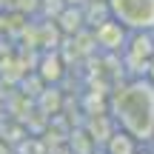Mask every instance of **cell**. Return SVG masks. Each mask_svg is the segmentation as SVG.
I'll return each mask as SVG.
<instances>
[{
    "label": "cell",
    "mask_w": 154,
    "mask_h": 154,
    "mask_svg": "<svg viewBox=\"0 0 154 154\" xmlns=\"http://www.w3.org/2000/svg\"><path fill=\"white\" fill-rule=\"evenodd\" d=\"M120 54H123V66L131 69L134 77H146L154 60V34H128Z\"/></svg>",
    "instance_id": "cell-3"
},
{
    "label": "cell",
    "mask_w": 154,
    "mask_h": 154,
    "mask_svg": "<svg viewBox=\"0 0 154 154\" xmlns=\"http://www.w3.org/2000/svg\"><path fill=\"white\" fill-rule=\"evenodd\" d=\"M137 154H154V151L149 149V146H140V151H137Z\"/></svg>",
    "instance_id": "cell-7"
},
{
    "label": "cell",
    "mask_w": 154,
    "mask_h": 154,
    "mask_svg": "<svg viewBox=\"0 0 154 154\" xmlns=\"http://www.w3.org/2000/svg\"><path fill=\"white\" fill-rule=\"evenodd\" d=\"M109 114L117 128L131 134L140 146L154 140V83L149 77H128L111 91Z\"/></svg>",
    "instance_id": "cell-1"
},
{
    "label": "cell",
    "mask_w": 154,
    "mask_h": 154,
    "mask_svg": "<svg viewBox=\"0 0 154 154\" xmlns=\"http://www.w3.org/2000/svg\"><path fill=\"white\" fill-rule=\"evenodd\" d=\"M109 14L128 34H154V0H106Z\"/></svg>",
    "instance_id": "cell-2"
},
{
    "label": "cell",
    "mask_w": 154,
    "mask_h": 154,
    "mask_svg": "<svg viewBox=\"0 0 154 154\" xmlns=\"http://www.w3.org/2000/svg\"><path fill=\"white\" fill-rule=\"evenodd\" d=\"M63 3H66V6H74V9H83L88 0H63Z\"/></svg>",
    "instance_id": "cell-6"
},
{
    "label": "cell",
    "mask_w": 154,
    "mask_h": 154,
    "mask_svg": "<svg viewBox=\"0 0 154 154\" xmlns=\"http://www.w3.org/2000/svg\"><path fill=\"white\" fill-rule=\"evenodd\" d=\"M151 143H154V140H151Z\"/></svg>",
    "instance_id": "cell-9"
},
{
    "label": "cell",
    "mask_w": 154,
    "mask_h": 154,
    "mask_svg": "<svg viewBox=\"0 0 154 154\" xmlns=\"http://www.w3.org/2000/svg\"><path fill=\"white\" fill-rule=\"evenodd\" d=\"M100 149H103L106 154H137L140 151V143L131 137V134H126L123 128H114V134H111Z\"/></svg>",
    "instance_id": "cell-5"
},
{
    "label": "cell",
    "mask_w": 154,
    "mask_h": 154,
    "mask_svg": "<svg viewBox=\"0 0 154 154\" xmlns=\"http://www.w3.org/2000/svg\"><path fill=\"white\" fill-rule=\"evenodd\" d=\"M88 154H106L103 149H100V146H97V149H94V151H88Z\"/></svg>",
    "instance_id": "cell-8"
},
{
    "label": "cell",
    "mask_w": 154,
    "mask_h": 154,
    "mask_svg": "<svg viewBox=\"0 0 154 154\" xmlns=\"http://www.w3.org/2000/svg\"><path fill=\"white\" fill-rule=\"evenodd\" d=\"M126 40H128V32L114 17H109L106 23H100V26L94 29V43H97L100 49H106V51H123Z\"/></svg>",
    "instance_id": "cell-4"
}]
</instances>
